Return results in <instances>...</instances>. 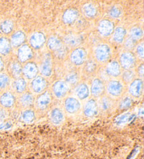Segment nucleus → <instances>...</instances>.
Masks as SVG:
<instances>
[{
	"mask_svg": "<svg viewBox=\"0 0 144 159\" xmlns=\"http://www.w3.org/2000/svg\"><path fill=\"white\" fill-rule=\"evenodd\" d=\"M47 46L59 58H63L65 56L67 53L66 48L63 44L61 40L59 38L56 36H51L48 40Z\"/></svg>",
	"mask_w": 144,
	"mask_h": 159,
	"instance_id": "nucleus-1",
	"label": "nucleus"
},
{
	"mask_svg": "<svg viewBox=\"0 0 144 159\" xmlns=\"http://www.w3.org/2000/svg\"><path fill=\"white\" fill-rule=\"evenodd\" d=\"M111 51L107 44H101L96 48L94 51L96 59L101 62H106L110 58Z\"/></svg>",
	"mask_w": 144,
	"mask_h": 159,
	"instance_id": "nucleus-2",
	"label": "nucleus"
},
{
	"mask_svg": "<svg viewBox=\"0 0 144 159\" xmlns=\"http://www.w3.org/2000/svg\"><path fill=\"white\" fill-rule=\"evenodd\" d=\"M120 67H123L124 69L129 70L134 66L136 62V58L134 55L131 52H124L121 54L120 57Z\"/></svg>",
	"mask_w": 144,
	"mask_h": 159,
	"instance_id": "nucleus-3",
	"label": "nucleus"
},
{
	"mask_svg": "<svg viewBox=\"0 0 144 159\" xmlns=\"http://www.w3.org/2000/svg\"><path fill=\"white\" fill-rule=\"evenodd\" d=\"M86 57H87V53H86L84 49L77 48L72 52L70 59L74 65L79 66V65H83L85 62Z\"/></svg>",
	"mask_w": 144,
	"mask_h": 159,
	"instance_id": "nucleus-4",
	"label": "nucleus"
},
{
	"mask_svg": "<svg viewBox=\"0 0 144 159\" xmlns=\"http://www.w3.org/2000/svg\"><path fill=\"white\" fill-rule=\"evenodd\" d=\"M46 42V37L41 32H37L33 33L30 38V44L33 48L40 49Z\"/></svg>",
	"mask_w": 144,
	"mask_h": 159,
	"instance_id": "nucleus-5",
	"label": "nucleus"
},
{
	"mask_svg": "<svg viewBox=\"0 0 144 159\" xmlns=\"http://www.w3.org/2000/svg\"><path fill=\"white\" fill-rule=\"evenodd\" d=\"M98 30L99 33L103 37H108L113 33L114 25L111 21L107 19L102 20L98 24Z\"/></svg>",
	"mask_w": 144,
	"mask_h": 159,
	"instance_id": "nucleus-6",
	"label": "nucleus"
},
{
	"mask_svg": "<svg viewBox=\"0 0 144 159\" xmlns=\"http://www.w3.org/2000/svg\"><path fill=\"white\" fill-rule=\"evenodd\" d=\"M52 90H53L54 95L57 98H63L67 94L68 91V86L64 81H57L53 85Z\"/></svg>",
	"mask_w": 144,
	"mask_h": 159,
	"instance_id": "nucleus-7",
	"label": "nucleus"
},
{
	"mask_svg": "<svg viewBox=\"0 0 144 159\" xmlns=\"http://www.w3.org/2000/svg\"><path fill=\"white\" fill-rule=\"evenodd\" d=\"M143 81L140 79H134L132 81L129 88V93L135 98H139L143 93Z\"/></svg>",
	"mask_w": 144,
	"mask_h": 159,
	"instance_id": "nucleus-8",
	"label": "nucleus"
},
{
	"mask_svg": "<svg viewBox=\"0 0 144 159\" xmlns=\"http://www.w3.org/2000/svg\"><path fill=\"white\" fill-rule=\"evenodd\" d=\"M33 53L28 45L23 44L18 50V59L21 62H25L32 57Z\"/></svg>",
	"mask_w": 144,
	"mask_h": 159,
	"instance_id": "nucleus-9",
	"label": "nucleus"
},
{
	"mask_svg": "<svg viewBox=\"0 0 144 159\" xmlns=\"http://www.w3.org/2000/svg\"><path fill=\"white\" fill-rule=\"evenodd\" d=\"M41 73L44 76H49L52 73V58L50 53H46L41 65Z\"/></svg>",
	"mask_w": 144,
	"mask_h": 159,
	"instance_id": "nucleus-10",
	"label": "nucleus"
},
{
	"mask_svg": "<svg viewBox=\"0 0 144 159\" xmlns=\"http://www.w3.org/2000/svg\"><path fill=\"white\" fill-rule=\"evenodd\" d=\"M107 90L113 96H119L123 91V85L119 81H110L107 85Z\"/></svg>",
	"mask_w": 144,
	"mask_h": 159,
	"instance_id": "nucleus-11",
	"label": "nucleus"
},
{
	"mask_svg": "<svg viewBox=\"0 0 144 159\" xmlns=\"http://www.w3.org/2000/svg\"><path fill=\"white\" fill-rule=\"evenodd\" d=\"M22 72L23 73L25 76L28 79H34L37 75L38 67L34 62H27L24 65L23 69H22Z\"/></svg>",
	"mask_w": 144,
	"mask_h": 159,
	"instance_id": "nucleus-12",
	"label": "nucleus"
},
{
	"mask_svg": "<svg viewBox=\"0 0 144 159\" xmlns=\"http://www.w3.org/2000/svg\"><path fill=\"white\" fill-rule=\"evenodd\" d=\"M51 95L48 91H46L41 94L37 98L36 100V105L37 107L40 109V110H44L48 107L49 104L51 103Z\"/></svg>",
	"mask_w": 144,
	"mask_h": 159,
	"instance_id": "nucleus-13",
	"label": "nucleus"
},
{
	"mask_svg": "<svg viewBox=\"0 0 144 159\" xmlns=\"http://www.w3.org/2000/svg\"><path fill=\"white\" fill-rule=\"evenodd\" d=\"M64 107L67 112L70 114H75L79 110L80 103L74 98H68L65 100Z\"/></svg>",
	"mask_w": 144,
	"mask_h": 159,
	"instance_id": "nucleus-14",
	"label": "nucleus"
},
{
	"mask_svg": "<svg viewBox=\"0 0 144 159\" xmlns=\"http://www.w3.org/2000/svg\"><path fill=\"white\" fill-rule=\"evenodd\" d=\"M46 87V81L42 76H36L31 82V88L36 93H42Z\"/></svg>",
	"mask_w": 144,
	"mask_h": 159,
	"instance_id": "nucleus-15",
	"label": "nucleus"
},
{
	"mask_svg": "<svg viewBox=\"0 0 144 159\" xmlns=\"http://www.w3.org/2000/svg\"><path fill=\"white\" fill-rule=\"evenodd\" d=\"M105 90L104 84L100 79H95L91 82V93L94 97H99L103 94Z\"/></svg>",
	"mask_w": 144,
	"mask_h": 159,
	"instance_id": "nucleus-16",
	"label": "nucleus"
},
{
	"mask_svg": "<svg viewBox=\"0 0 144 159\" xmlns=\"http://www.w3.org/2000/svg\"><path fill=\"white\" fill-rule=\"evenodd\" d=\"M98 111V105L96 100L91 99L88 100L84 106L83 112L87 117H92L95 116Z\"/></svg>",
	"mask_w": 144,
	"mask_h": 159,
	"instance_id": "nucleus-17",
	"label": "nucleus"
},
{
	"mask_svg": "<svg viewBox=\"0 0 144 159\" xmlns=\"http://www.w3.org/2000/svg\"><path fill=\"white\" fill-rule=\"evenodd\" d=\"M50 120L54 125H60L64 120V114L59 108H54L51 110L50 114Z\"/></svg>",
	"mask_w": 144,
	"mask_h": 159,
	"instance_id": "nucleus-18",
	"label": "nucleus"
},
{
	"mask_svg": "<svg viewBox=\"0 0 144 159\" xmlns=\"http://www.w3.org/2000/svg\"><path fill=\"white\" fill-rule=\"evenodd\" d=\"M106 72L108 76H118L121 74L120 63L117 61H111L107 65Z\"/></svg>",
	"mask_w": 144,
	"mask_h": 159,
	"instance_id": "nucleus-19",
	"label": "nucleus"
},
{
	"mask_svg": "<svg viewBox=\"0 0 144 159\" xmlns=\"http://www.w3.org/2000/svg\"><path fill=\"white\" fill-rule=\"evenodd\" d=\"M15 101V96L10 92L4 93L0 97V104L4 107H11L14 105Z\"/></svg>",
	"mask_w": 144,
	"mask_h": 159,
	"instance_id": "nucleus-20",
	"label": "nucleus"
},
{
	"mask_svg": "<svg viewBox=\"0 0 144 159\" xmlns=\"http://www.w3.org/2000/svg\"><path fill=\"white\" fill-rule=\"evenodd\" d=\"M79 13L74 9H68L63 15V20L66 24H71L75 21L78 18Z\"/></svg>",
	"mask_w": 144,
	"mask_h": 159,
	"instance_id": "nucleus-21",
	"label": "nucleus"
},
{
	"mask_svg": "<svg viewBox=\"0 0 144 159\" xmlns=\"http://www.w3.org/2000/svg\"><path fill=\"white\" fill-rule=\"evenodd\" d=\"M64 42L70 47H75L82 42V38L80 36L74 34H69L64 38Z\"/></svg>",
	"mask_w": 144,
	"mask_h": 159,
	"instance_id": "nucleus-22",
	"label": "nucleus"
},
{
	"mask_svg": "<svg viewBox=\"0 0 144 159\" xmlns=\"http://www.w3.org/2000/svg\"><path fill=\"white\" fill-rule=\"evenodd\" d=\"M25 40H26V36L23 32L18 31L16 33L13 34L11 39V45H12L14 47H18L23 44Z\"/></svg>",
	"mask_w": 144,
	"mask_h": 159,
	"instance_id": "nucleus-23",
	"label": "nucleus"
},
{
	"mask_svg": "<svg viewBox=\"0 0 144 159\" xmlns=\"http://www.w3.org/2000/svg\"><path fill=\"white\" fill-rule=\"evenodd\" d=\"M75 93L79 99L84 100L89 95V89L87 84H80L76 87Z\"/></svg>",
	"mask_w": 144,
	"mask_h": 159,
	"instance_id": "nucleus-24",
	"label": "nucleus"
},
{
	"mask_svg": "<svg viewBox=\"0 0 144 159\" xmlns=\"http://www.w3.org/2000/svg\"><path fill=\"white\" fill-rule=\"evenodd\" d=\"M12 45L6 37H0V54L7 55L10 53Z\"/></svg>",
	"mask_w": 144,
	"mask_h": 159,
	"instance_id": "nucleus-25",
	"label": "nucleus"
},
{
	"mask_svg": "<svg viewBox=\"0 0 144 159\" xmlns=\"http://www.w3.org/2000/svg\"><path fill=\"white\" fill-rule=\"evenodd\" d=\"M19 102L24 107H30L33 104L34 98H33V95L29 93H24L20 97Z\"/></svg>",
	"mask_w": 144,
	"mask_h": 159,
	"instance_id": "nucleus-26",
	"label": "nucleus"
},
{
	"mask_svg": "<svg viewBox=\"0 0 144 159\" xmlns=\"http://www.w3.org/2000/svg\"><path fill=\"white\" fill-rule=\"evenodd\" d=\"M126 35V30L122 27L116 28L113 34V39L117 43H122Z\"/></svg>",
	"mask_w": 144,
	"mask_h": 159,
	"instance_id": "nucleus-27",
	"label": "nucleus"
},
{
	"mask_svg": "<svg viewBox=\"0 0 144 159\" xmlns=\"http://www.w3.org/2000/svg\"><path fill=\"white\" fill-rule=\"evenodd\" d=\"M97 69V64L94 60H88L84 63V71L87 75H92Z\"/></svg>",
	"mask_w": 144,
	"mask_h": 159,
	"instance_id": "nucleus-28",
	"label": "nucleus"
},
{
	"mask_svg": "<svg viewBox=\"0 0 144 159\" xmlns=\"http://www.w3.org/2000/svg\"><path fill=\"white\" fill-rule=\"evenodd\" d=\"M143 30L139 27H134L130 30L129 32V38L136 42L141 39L143 37Z\"/></svg>",
	"mask_w": 144,
	"mask_h": 159,
	"instance_id": "nucleus-29",
	"label": "nucleus"
},
{
	"mask_svg": "<svg viewBox=\"0 0 144 159\" xmlns=\"http://www.w3.org/2000/svg\"><path fill=\"white\" fill-rule=\"evenodd\" d=\"M13 86H14V89L16 90V92L18 93H22L26 89V81L23 78H18L14 81Z\"/></svg>",
	"mask_w": 144,
	"mask_h": 159,
	"instance_id": "nucleus-30",
	"label": "nucleus"
},
{
	"mask_svg": "<svg viewBox=\"0 0 144 159\" xmlns=\"http://www.w3.org/2000/svg\"><path fill=\"white\" fill-rule=\"evenodd\" d=\"M10 71L13 77L18 78L22 73V67L20 63L13 61L10 65Z\"/></svg>",
	"mask_w": 144,
	"mask_h": 159,
	"instance_id": "nucleus-31",
	"label": "nucleus"
},
{
	"mask_svg": "<svg viewBox=\"0 0 144 159\" xmlns=\"http://www.w3.org/2000/svg\"><path fill=\"white\" fill-rule=\"evenodd\" d=\"M84 14L89 18H93L96 15V7L91 4H86L82 8Z\"/></svg>",
	"mask_w": 144,
	"mask_h": 159,
	"instance_id": "nucleus-32",
	"label": "nucleus"
},
{
	"mask_svg": "<svg viewBox=\"0 0 144 159\" xmlns=\"http://www.w3.org/2000/svg\"><path fill=\"white\" fill-rule=\"evenodd\" d=\"M113 105V102L110 98L105 96L101 98L100 102V107L101 110H103V111H109L110 109H111Z\"/></svg>",
	"mask_w": 144,
	"mask_h": 159,
	"instance_id": "nucleus-33",
	"label": "nucleus"
},
{
	"mask_svg": "<svg viewBox=\"0 0 144 159\" xmlns=\"http://www.w3.org/2000/svg\"><path fill=\"white\" fill-rule=\"evenodd\" d=\"M21 119L26 123H32L35 119V112L31 109H26L22 112Z\"/></svg>",
	"mask_w": 144,
	"mask_h": 159,
	"instance_id": "nucleus-34",
	"label": "nucleus"
},
{
	"mask_svg": "<svg viewBox=\"0 0 144 159\" xmlns=\"http://www.w3.org/2000/svg\"><path fill=\"white\" fill-rule=\"evenodd\" d=\"M13 28V23L11 20H4L0 25V30L4 34H9Z\"/></svg>",
	"mask_w": 144,
	"mask_h": 159,
	"instance_id": "nucleus-35",
	"label": "nucleus"
},
{
	"mask_svg": "<svg viewBox=\"0 0 144 159\" xmlns=\"http://www.w3.org/2000/svg\"><path fill=\"white\" fill-rule=\"evenodd\" d=\"M79 76L76 72H70L65 76L66 83L70 84H75L78 81Z\"/></svg>",
	"mask_w": 144,
	"mask_h": 159,
	"instance_id": "nucleus-36",
	"label": "nucleus"
},
{
	"mask_svg": "<svg viewBox=\"0 0 144 159\" xmlns=\"http://www.w3.org/2000/svg\"><path fill=\"white\" fill-rule=\"evenodd\" d=\"M10 79L9 76L5 74L0 75V89H4L9 86Z\"/></svg>",
	"mask_w": 144,
	"mask_h": 159,
	"instance_id": "nucleus-37",
	"label": "nucleus"
},
{
	"mask_svg": "<svg viewBox=\"0 0 144 159\" xmlns=\"http://www.w3.org/2000/svg\"><path fill=\"white\" fill-rule=\"evenodd\" d=\"M108 14L110 17H112L113 18H118L120 17L122 14L121 9L116 6L113 7L110 9L109 11H108Z\"/></svg>",
	"mask_w": 144,
	"mask_h": 159,
	"instance_id": "nucleus-38",
	"label": "nucleus"
},
{
	"mask_svg": "<svg viewBox=\"0 0 144 159\" xmlns=\"http://www.w3.org/2000/svg\"><path fill=\"white\" fill-rule=\"evenodd\" d=\"M132 100L130 98L126 97L121 101L120 103V108L122 109H126L129 108L132 106Z\"/></svg>",
	"mask_w": 144,
	"mask_h": 159,
	"instance_id": "nucleus-39",
	"label": "nucleus"
},
{
	"mask_svg": "<svg viewBox=\"0 0 144 159\" xmlns=\"http://www.w3.org/2000/svg\"><path fill=\"white\" fill-rule=\"evenodd\" d=\"M134 77V74L132 70H126L122 74V79L125 82H131Z\"/></svg>",
	"mask_w": 144,
	"mask_h": 159,
	"instance_id": "nucleus-40",
	"label": "nucleus"
},
{
	"mask_svg": "<svg viewBox=\"0 0 144 159\" xmlns=\"http://www.w3.org/2000/svg\"><path fill=\"white\" fill-rule=\"evenodd\" d=\"M137 53L138 54V56H139L141 58H143V56H144V54H143V43H141L137 46Z\"/></svg>",
	"mask_w": 144,
	"mask_h": 159,
	"instance_id": "nucleus-41",
	"label": "nucleus"
},
{
	"mask_svg": "<svg viewBox=\"0 0 144 159\" xmlns=\"http://www.w3.org/2000/svg\"><path fill=\"white\" fill-rule=\"evenodd\" d=\"M134 41H133L131 38H128L125 42V47L128 49H131L134 46Z\"/></svg>",
	"mask_w": 144,
	"mask_h": 159,
	"instance_id": "nucleus-42",
	"label": "nucleus"
},
{
	"mask_svg": "<svg viewBox=\"0 0 144 159\" xmlns=\"http://www.w3.org/2000/svg\"><path fill=\"white\" fill-rule=\"evenodd\" d=\"M129 114H125L122 115V116H120V117H118V122H120V123L124 122V120H127V119H128L129 116Z\"/></svg>",
	"mask_w": 144,
	"mask_h": 159,
	"instance_id": "nucleus-43",
	"label": "nucleus"
},
{
	"mask_svg": "<svg viewBox=\"0 0 144 159\" xmlns=\"http://www.w3.org/2000/svg\"><path fill=\"white\" fill-rule=\"evenodd\" d=\"M138 74L139 75L140 77H143V74H144V67L143 65L141 64L139 67L138 68Z\"/></svg>",
	"mask_w": 144,
	"mask_h": 159,
	"instance_id": "nucleus-44",
	"label": "nucleus"
},
{
	"mask_svg": "<svg viewBox=\"0 0 144 159\" xmlns=\"http://www.w3.org/2000/svg\"><path fill=\"white\" fill-rule=\"evenodd\" d=\"M4 61H3V60H2V57H0V72H1L2 71L4 70Z\"/></svg>",
	"mask_w": 144,
	"mask_h": 159,
	"instance_id": "nucleus-45",
	"label": "nucleus"
},
{
	"mask_svg": "<svg viewBox=\"0 0 144 159\" xmlns=\"http://www.w3.org/2000/svg\"><path fill=\"white\" fill-rule=\"evenodd\" d=\"M5 117H6V112L3 110L0 111V120L5 119Z\"/></svg>",
	"mask_w": 144,
	"mask_h": 159,
	"instance_id": "nucleus-46",
	"label": "nucleus"
}]
</instances>
